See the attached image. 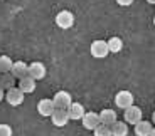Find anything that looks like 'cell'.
Returning a JSON list of instances; mask_svg holds the SVG:
<instances>
[{
  "mask_svg": "<svg viewBox=\"0 0 155 136\" xmlns=\"http://www.w3.org/2000/svg\"><path fill=\"white\" fill-rule=\"evenodd\" d=\"M24 99H25V94H24L19 87H14V89L5 93V101L10 106H20L24 103Z\"/></svg>",
  "mask_w": 155,
  "mask_h": 136,
  "instance_id": "ba28073f",
  "label": "cell"
},
{
  "mask_svg": "<svg viewBox=\"0 0 155 136\" xmlns=\"http://www.w3.org/2000/svg\"><path fill=\"white\" fill-rule=\"evenodd\" d=\"M116 121H118V118H116V111H113V109H103V111L100 113V123L101 125L111 128Z\"/></svg>",
  "mask_w": 155,
  "mask_h": 136,
  "instance_id": "4fadbf2b",
  "label": "cell"
},
{
  "mask_svg": "<svg viewBox=\"0 0 155 136\" xmlns=\"http://www.w3.org/2000/svg\"><path fill=\"white\" fill-rule=\"evenodd\" d=\"M153 25H155V17H153Z\"/></svg>",
  "mask_w": 155,
  "mask_h": 136,
  "instance_id": "484cf974",
  "label": "cell"
},
{
  "mask_svg": "<svg viewBox=\"0 0 155 136\" xmlns=\"http://www.w3.org/2000/svg\"><path fill=\"white\" fill-rule=\"evenodd\" d=\"M37 111H39L41 116L51 118L52 113L56 111V106H54V103H52V99H41V101L37 103Z\"/></svg>",
  "mask_w": 155,
  "mask_h": 136,
  "instance_id": "9c48e42d",
  "label": "cell"
},
{
  "mask_svg": "<svg viewBox=\"0 0 155 136\" xmlns=\"http://www.w3.org/2000/svg\"><path fill=\"white\" fill-rule=\"evenodd\" d=\"M12 128L8 125H0V136H12Z\"/></svg>",
  "mask_w": 155,
  "mask_h": 136,
  "instance_id": "44dd1931",
  "label": "cell"
},
{
  "mask_svg": "<svg viewBox=\"0 0 155 136\" xmlns=\"http://www.w3.org/2000/svg\"><path fill=\"white\" fill-rule=\"evenodd\" d=\"M81 123H83V126H84V129L94 131V129H96L98 126L101 125V123H100V114H98V113H93V111H88V113H84Z\"/></svg>",
  "mask_w": 155,
  "mask_h": 136,
  "instance_id": "52a82bcc",
  "label": "cell"
},
{
  "mask_svg": "<svg viewBox=\"0 0 155 136\" xmlns=\"http://www.w3.org/2000/svg\"><path fill=\"white\" fill-rule=\"evenodd\" d=\"M14 67V61L8 55H0V74H8Z\"/></svg>",
  "mask_w": 155,
  "mask_h": 136,
  "instance_id": "d6986e66",
  "label": "cell"
},
{
  "mask_svg": "<svg viewBox=\"0 0 155 136\" xmlns=\"http://www.w3.org/2000/svg\"><path fill=\"white\" fill-rule=\"evenodd\" d=\"M133 2L132 0H118V5H121V7H128V5H132Z\"/></svg>",
  "mask_w": 155,
  "mask_h": 136,
  "instance_id": "7402d4cb",
  "label": "cell"
},
{
  "mask_svg": "<svg viewBox=\"0 0 155 136\" xmlns=\"http://www.w3.org/2000/svg\"><path fill=\"white\" fill-rule=\"evenodd\" d=\"M19 89L22 91L24 94H31V93H34L35 91V81L32 77H24V79H20L19 81Z\"/></svg>",
  "mask_w": 155,
  "mask_h": 136,
  "instance_id": "9a60e30c",
  "label": "cell"
},
{
  "mask_svg": "<svg viewBox=\"0 0 155 136\" xmlns=\"http://www.w3.org/2000/svg\"><path fill=\"white\" fill-rule=\"evenodd\" d=\"M10 74L14 76L15 79H24V77H27L29 76V66L24 61H17V62H14V67H12Z\"/></svg>",
  "mask_w": 155,
  "mask_h": 136,
  "instance_id": "8fae6325",
  "label": "cell"
},
{
  "mask_svg": "<svg viewBox=\"0 0 155 136\" xmlns=\"http://www.w3.org/2000/svg\"><path fill=\"white\" fill-rule=\"evenodd\" d=\"M47 74V69L46 66H44L42 62H39V61H35V62L29 64V77H32L34 81H41V79L46 77Z\"/></svg>",
  "mask_w": 155,
  "mask_h": 136,
  "instance_id": "8992f818",
  "label": "cell"
},
{
  "mask_svg": "<svg viewBox=\"0 0 155 136\" xmlns=\"http://www.w3.org/2000/svg\"><path fill=\"white\" fill-rule=\"evenodd\" d=\"M56 25H58L59 29H64V30L71 29L74 25V15H73V12L61 10L58 15H56Z\"/></svg>",
  "mask_w": 155,
  "mask_h": 136,
  "instance_id": "7a4b0ae2",
  "label": "cell"
},
{
  "mask_svg": "<svg viewBox=\"0 0 155 136\" xmlns=\"http://www.w3.org/2000/svg\"><path fill=\"white\" fill-rule=\"evenodd\" d=\"M52 103H54L56 109H68L73 104V97L68 91H58L52 97Z\"/></svg>",
  "mask_w": 155,
  "mask_h": 136,
  "instance_id": "3957f363",
  "label": "cell"
},
{
  "mask_svg": "<svg viewBox=\"0 0 155 136\" xmlns=\"http://www.w3.org/2000/svg\"><path fill=\"white\" fill-rule=\"evenodd\" d=\"M152 123L155 125V111H153V114H152Z\"/></svg>",
  "mask_w": 155,
  "mask_h": 136,
  "instance_id": "cb8c5ba5",
  "label": "cell"
},
{
  "mask_svg": "<svg viewBox=\"0 0 155 136\" xmlns=\"http://www.w3.org/2000/svg\"><path fill=\"white\" fill-rule=\"evenodd\" d=\"M111 136H128V125L125 121H116L111 126Z\"/></svg>",
  "mask_w": 155,
  "mask_h": 136,
  "instance_id": "e0dca14e",
  "label": "cell"
},
{
  "mask_svg": "<svg viewBox=\"0 0 155 136\" xmlns=\"http://www.w3.org/2000/svg\"><path fill=\"white\" fill-rule=\"evenodd\" d=\"M133 101H135L133 94L130 93V91H127V89L120 91V93H116V96H115V104L118 106L120 109L132 108V106H133Z\"/></svg>",
  "mask_w": 155,
  "mask_h": 136,
  "instance_id": "6da1fadb",
  "label": "cell"
},
{
  "mask_svg": "<svg viewBox=\"0 0 155 136\" xmlns=\"http://www.w3.org/2000/svg\"><path fill=\"white\" fill-rule=\"evenodd\" d=\"M51 121H52V125L56 128H64L68 125V121H69V116H68V111L66 109H56L52 116H51Z\"/></svg>",
  "mask_w": 155,
  "mask_h": 136,
  "instance_id": "30bf717a",
  "label": "cell"
},
{
  "mask_svg": "<svg viewBox=\"0 0 155 136\" xmlns=\"http://www.w3.org/2000/svg\"><path fill=\"white\" fill-rule=\"evenodd\" d=\"M125 123L127 125H138L140 121H142V116H143V111L138 108V106H135L133 104L132 108H128V109H125Z\"/></svg>",
  "mask_w": 155,
  "mask_h": 136,
  "instance_id": "277c9868",
  "label": "cell"
},
{
  "mask_svg": "<svg viewBox=\"0 0 155 136\" xmlns=\"http://www.w3.org/2000/svg\"><path fill=\"white\" fill-rule=\"evenodd\" d=\"M152 129H153V125L148 123V121H140L138 125H135V134L137 136H150Z\"/></svg>",
  "mask_w": 155,
  "mask_h": 136,
  "instance_id": "5bb4252c",
  "label": "cell"
},
{
  "mask_svg": "<svg viewBox=\"0 0 155 136\" xmlns=\"http://www.w3.org/2000/svg\"><path fill=\"white\" fill-rule=\"evenodd\" d=\"M94 136H111V128L105 125H100L94 129Z\"/></svg>",
  "mask_w": 155,
  "mask_h": 136,
  "instance_id": "ffe728a7",
  "label": "cell"
},
{
  "mask_svg": "<svg viewBox=\"0 0 155 136\" xmlns=\"http://www.w3.org/2000/svg\"><path fill=\"white\" fill-rule=\"evenodd\" d=\"M4 99H5V91L2 89V87H0V103L4 101Z\"/></svg>",
  "mask_w": 155,
  "mask_h": 136,
  "instance_id": "603a6c76",
  "label": "cell"
},
{
  "mask_svg": "<svg viewBox=\"0 0 155 136\" xmlns=\"http://www.w3.org/2000/svg\"><path fill=\"white\" fill-rule=\"evenodd\" d=\"M0 87H2L4 91L14 89V87H15V77H14L10 72H8V74H2V76H0Z\"/></svg>",
  "mask_w": 155,
  "mask_h": 136,
  "instance_id": "2e32d148",
  "label": "cell"
},
{
  "mask_svg": "<svg viewBox=\"0 0 155 136\" xmlns=\"http://www.w3.org/2000/svg\"><path fill=\"white\" fill-rule=\"evenodd\" d=\"M150 136H155V126H153V129H152V134Z\"/></svg>",
  "mask_w": 155,
  "mask_h": 136,
  "instance_id": "d4e9b609",
  "label": "cell"
},
{
  "mask_svg": "<svg viewBox=\"0 0 155 136\" xmlns=\"http://www.w3.org/2000/svg\"><path fill=\"white\" fill-rule=\"evenodd\" d=\"M0 76H2V74H0Z\"/></svg>",
  "mask_w": 155,
  "mask_h": 136,
  "instance_id": "4316f807",
  "label": "cell"
},
{
  "mask_svg": "<svg viewBox=\"0 0 155 136\" xmlns=\"http://www.w3.org/2000/svg\"><path fill=\"white\" fill-rule=\"evenodd\" d=\"M68 111V116H69V119L73 121H79L83 119V116H84V106L81 104V103H73V104L69 106V108L66 109Z\"/></svg>",
  "mask_w": 155,
  "mask_h": 136,
  "instance_id": "7c38bea8",
  "label": "cell"
},
{
  "mask_svg": "<svg viewBox=\"0 0 155 136\" xmlns=\"http://www.w3.org/2000/svg\"><path fill=\"white\" fill-rule=\"evenodd\" d=\"M106 44H108V51L111 52V54H118V52L123 49V40L120 39V37H111L110 40H106Z\"/></svg>",
  "mask_w": 155,
  "mask_h": 136,
  "instance_id": "ac0fdd59",
  "label": "cell"
},
{
  "mask_svg": "<svg viewBox=\"0 0 155 136\" xmlns=\"http://www.w3.org/2000/svg\"><path fill=\"white\" fill-rule=\"evenodd\" d=\"M89 52H91V55L96 57V59H105L106 55L110 54L106 40H94V42L91 44V47H89Z\"/></svg>",
  "mask_w": 155,
  "mask_h": 136,
  "instance_id": "5b68a950",
  "label": "cell"
}]
</instances>
